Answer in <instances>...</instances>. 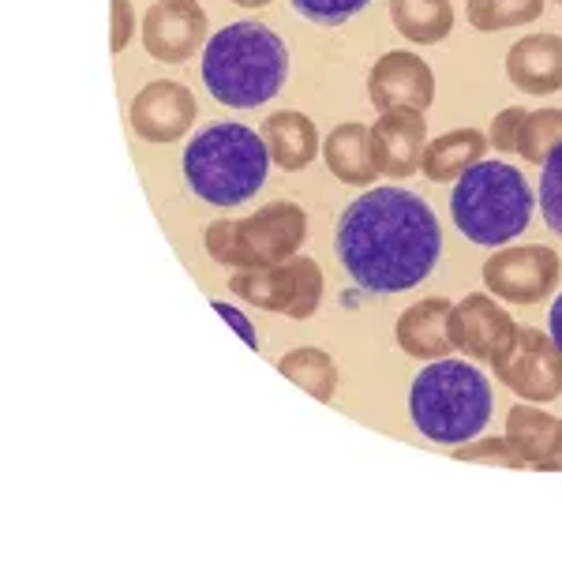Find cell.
I'll return each instance as SVG.
<instances>
[{
    "label": "cell",
    "mask_w": 562,
    "mask_h": 562,
    "mask_svg": "<svg viewBox=\"0 0 562 562\" xmlns=\"http://www.w3.org/2000/svg\"><path fill=\"white\" fill-rule=\"evenodd\" d=\"M525 109L521 105H510V109H503V113L492 121V132H487V143H492L495 150H503V154H518V135H521V124H525Z\"/></svg>",
    "instance_id": "28"
},
{
    "label": "cell",
    "mask_w": 562,
    "mask_h": 562,
    "mask_svg": "<svg viewBox=\"0 0 562 562\" xmlns=\"http://www.w3.org/2000/svg\"><path fill=\"white\" fill-rule=\"evenodd\" d=\"M233 4H240V8H262V4H270V0H233Z\"/></svg>",
    "instance_id": "32"
},
{
    "label": "cell",
    "mask_w": 562,
    "mask_h": 562,
    "mask_svg": "<svg viewBox=\"0 0 562 562\" xmlns=\"http://www.w3.org/2000/svg\"><path fill=\"white\" fill-rule=\"evenodd\" d=\"M289 79V49L270 26L240 20L211 34L203 49V87L229 109H256L281 94Z\"/></svg>",
    "instance_id": "2"
},
{
    "label": "cell",
    "mask_w": 562,
    "mask_h": 562,
    "mask_svg": "<svg viewBox=\"0 0 562 562\" xmlns=\"http://www.w3.org/2000/svg\"><path fill=\"white\" fill-rule=\"evenodd\" d=\"M296 15L315 26H341L368 8V0H289Z\"/></svg>",
    "instance_id": "27"
},
{
    "label": "cell",
    "mask_w": 562,
    "mask_h": 562,
    "mask_svg": "<svg viewBox=\"0 0 562 562\" xmlns=\"http://www.w3.org/2000/svg\"><path fill=\"white\" fill-rule=\"evenodd\" d=\"M562 262L548 244H503L484 262V289L498 301L540 304L559 289Z\"/></svg>",
    "instance_id": "9"
},
{
    "label": "cell",
    "mask_w": 562,
    "mask_h": 562,
    "mask_svg": "<svg viewBox=\"0 0 562 562\" xmlns=\"http://www.w3.org/2000/svg\"><path fill=\"white\" fill-rule=\"evenodd\" d=\"M458 461H480V465H498V469H529L525 458L510 447V439H480V442H461V450H450Z\"/></svg>",
    "instance_id": "26"
},
{
    "label": "cell",
    "mask_w": 562,
    "mask_h": 562,
    "mask_svg": "<svg viewBox=\"0 0 562 562\" xmlns=\"http://www.w3.org/2000/svg\"><path fill=\"white\" fill-rule=\"evenodd\" d=\"M543 15V0H469V23L480 34L529 26Z\"/></svg>",
    "instance_id": "23"
},
{
    "label": "cell",
    "mask_w": 562,
    "mask_h": 562,
    "mask_svg": "<svg viewBox=\"0 0 562 562\" xmlns=\"http://www.w3.org/2000/svg\"><path fill=\"white\" fill-rule=\"evenodd\" d=\"M270 150L259 132L244 124L222 121L211 124L188 143L184 150V180L188 188L211 206H240L267 184Z\"/></svg>",
    "instance_id": "4"
},
{
    "label": "cell",
    "mask_w": 562,
    "mask_h": 562,
    "mask_svg": "<svg viewBox=\"0 0 562 562\" xmlns=\"http://www.w3.org/2000/svg\"><path fill=\"white\" fill-rule=\"evenodd\" d=\"M132 132L147 143H177L195 124V94L173 79H154L132 98Z\"/></svg>",
    "instance_id": "12"
},
{
    "label": "cell",
    "mask_w": 562,
    "mask_h": 562,
    "mask_svg": "<svg viewBox=\"0 0 562 562\" xmlns=\"http://www.w3.org/2000/svg\"><path fill=\"white\" fill-rule=\"evenodd\" d=\"M514 326L518 323L492 301V293H469L450 312V338L469 360H492L503 341H510Z\"/></svg>",
    "instance_id": "14"
},
{
    "label": "cell",
    "mask_w": 562,
    "mask_h": 562,
    "mask_svg": "<svg viewBox=\"0 0 562 562\" xmlns=\"http://www.w3.org/2000/svg\"><path fill=\"white\" fill-rule=\"evenodd\" d=\"M559 4H562V0H559Z\"/></svg>",
    "instance_id": "33"
},
{
    "label": "cell",
    "mask_w": 562,
    "mask_h": 562,
    "mask_svg": "<svg viewBox=\"0 0 562 562\" xmlns=\"http://www.w3.org/2000/svg\"><path fill=\"white\" fill-rule=\"evenodd\" d=\"M368 98L379 113H424L435 102V71L409 49H390L368 71Z\"/></svg>",
    "instance_id": "10"
},
{
    "label": "cell",
    "mask_w": 562,
    "mask_h": 562,
    "mask_svg": "<svg viewBox=\"0 0 562 562\" xmlns=\"http://www.w3.org/2000/svg\"><path fill=\"white\" fill-rule=\"evenodd\" d=\"M487 150V135L480 128H454V132H442L439 139H431L424 147L420 169L431 184H442V180H458L461 173L484 161Z\"/></svg>",
    "instance_id": "20"
},
{
    "label": "cell",
    "mask_w": 562,
    "mask_h": 562,
    "mask_svg": "<svg viewBox=\"0 0 562 562\" xmlns=\"http://www.w3.org/2000/svg\"><path fill=\"white\" fill-rule=\"evenodd\" d=\"M506 439L525 458L529 469L540 473H562V420L537 409L532 402H521L506 413Z\"/></svg>",
    "instance_id": "16"
},
{
    "label": "cell",
    "mask_w": 562,
    "mask_h": 562,
    "mask_svg": "<svg viewBox=\"0 0 562 562\" xmlns=\"http://www.w3.org/2000/svg\"><path fill=\"white\" fill-rule=\"evenodd\" d=\"M450 312H454V304L447 296H428V301H416L413 307H405L394 326L397 349L413 360L450 357L458 349L454 338H450Z\"/></svg>",
    "instance_id": "15"
},
{
    "label": "cell",
    "mask_w": 562,
    "mask_h": 562,
    "mask_svg": "<svg viewBox=\"0 0 562 562\" xmlns=\"http://www.w3.org/2000/svg\"><path fill=\"white\" fill-rule=\"evenodd\" d=\"M548 334L555 338V346L562 349V296L551 304V315H548Z\"/></svg>",
    "instance_id": "31"
},
{
    "label": "cell",
    "mask_w": 562,
    "mask_h": 562,
    "mask_svg": "<svg viewBox=\"0 0 562 562\" xmlns=\"http://www.w3.org/2000/svg\"><path fill=\"white\" fill-rule=\"evenodd\" d=\"M206 12L199 0H154L143 12V49L161 65H184L203 49Z\"/></svg>",
    "instance_id": "11"
},
{
    "label": "cell",
    "mask_w": 562,
    "mask_h": 562,
    "mask_svg": "<svg viewBox=\"0 0 562 562\" xmlns=\"http://www.w3.org/2000/svg\"><path fill=\"white\" fill-rule=\"evenodd\" d=\"M562 147V109H537L525 116L518 135V154L532 166H543L548 154Z\"/></svg>",
    "instance_id": "24"
},
{
    "label": "cell",
    "mask_w": 562,
    "mask_h": 562,
    "mask_svg": "<svg viewBox=\"0 0 562 562\" xmlns=\"http://www.w3.org/2000/svg\"><path fill=\"white\" fill-rule=\"evenodd\" d=\"M540 214L548 222L551 233L562 237V147H555L543 161V177H540Z\"/></svg>",
    "instance_id": "25"
},
{
    "label": "cell",
    "mask_w": 562,
    "mask_h": 562,
    "mask_svg": "<svg viewBox=\"0 0 562 562\" xmlns=\"http://www.w3.org/2000/svg\"><path fill=\"white\" fill-rule=\"evenodd\" d=\"M487 364H492L498 383L525 402L548 405L562 397V349L548 330L518 323L510 341H503V349Z\"/></svg>",
    "instance_id": "8"
},
{
    "label": "cell",
    "mask_w": 562,
    "mask_h": 562,
    "mask_svg": "<svg viewBox=\"0 0 562 562\" xmlns=\"http://www.w3.org/2000/svg\"><path fill=\"white\" fill-rule=\"evenodd\" d=\"M506 79L525 94L562 90V38L559 34H525L506 53Z\"/></svg>",
    "instance_id": "17"
},
{
    "label": "cell",
    "mask_w": 562,
    "mask_h": 562,
    "mask_svg": "<svg viewBox=\"0 0 562 562\" xmlns=\"http://www.w3.org/2000/svg\"><path fill=\"white\" fill-rule=\"evenodd\" d=\"M390 23L413 45H439L454 31L450 0H390Z\"/></svg>",
    "instance_id": "21"
},
{
    "label": "cell",
    "mask_w": 562,
    "mask_h": 562,
    "mask_svg": "<svg viewBox=\"0 0 562 562\" xmlns=\"http://www.w3.org/2000/svg\"><path fill=\"white\" fill-rule=\"evenodd\" d=\"M229 289H233V296L248 301L251 307H262V312L289 315V319L304 323L319 312L326 281H323L319 262L307 256H293L285 262H274V267L233 270Z\"/></svg>",
    "instance_id": "7"
},
{
    "label": "cell",
    "mask_w": 562,
    "mask_h": 562,
    "mask_svg": "<svg viewBox=\"0 0 562 562\" xmlns=\"http://www.w3.org/2000/svg\"><path fill=\"white\" fill-rule=\"evenodd\" d=\"M450 217L458 233L484 248H503L518 240L532 217V188L521 169L506 161H476L469 173L458 177L450 195Z\"/></svg>",
    "instance_id": "5"
},
{
    "label": "cell",
    "mask_w": 562,
    "mask_h": 562,
    "mask_svg": "<svg viewBox=\"0 0 562 562\" xmlns=\"http://www.w3.org/2000/svg\"><path fill=\"white\" fill-rule=\"evenodd\" d=\"M409 416L424 439L461 447L492 420V386L469 360H431L409 386Z\"/></svg>",
    "instance_id": "3"
},
{
    "label": "cell",
    "mask_w": 562,
    "mask_h": 562,
    "mask_svg": "<svg viewBox=\"0 0 562 562\" xmlns=\"http://www.w3.org/2000/svg\"><path fill=\"white\" fill-rule=\"evenodd\" d=\"M323 161L334 180L349 188H364L379 177L375 150H371V128L360 121H346L323 139Z\"/></svg>",
    "instance_id": "19"
},
{
    "label": "cell",
    "mask_w": 562,
    "mask_h": 562,
    "mask_svg": "<svg viewBox=\"0 0 562 562\" xmlns=\"http://www.w3.org/2000/svg\"><path fill=\"white\" fill-rule=\"evenodd\" d=\"M334 256L360 293H405L439 267V217L416 192L371 188L338 214Z\"/></svg>",
    "instance_id": "1"
},
{
    "label": "cell",
    "mask_w": 562,
    "mask_h": 562,
    "mask_svg": "<svg viewBox=\"0 0 562 562\" xmlns=\"http://www.w3.org/2000/svg\"><path fill=\"white\" fill-rule=\"evenodd\" d=\"M214 312H222L225 319H229L233 326H237V334H240L244 341H248L251 349H262V346H259V334H256V326L248 323V315L237 312V307H233V304H225V301H214Z\"/></svg>",
    "instance_id": "30"
},
{
    "label": "cell",
    "mask_w": 562,
    "mask_h": 562,
    "mask_svg": "<svg viewBox=\"0 0 562 562\" xmlns=\"http://www.w3.org/2000/svg\"><path fill=\"white\" fill-rule=\"evenodd\" d=\"M424 147H428V121L424 113H379V121L371 124V150H375L379 173L390 180H405L420 169Z\"/></svg>",
    "instance_id": "13"
},
{
    "label": "cell",
    "mask_w": 562,
    "mask_h": 562,
    "mask_svg": "<svg viewBox=\"0 0 562 562\" xmlns=\"http://www.w3.org/2000/svg\"><path fill=\"white\" fill-rule=\"evenodd\" d=\"M262 143L270 150V161L285 173H301V169L312 166L319 158L323 143L319 132H315L312 116L301 113V109H278L262 121Z\"/></svg>",
    "instance_id": "18"
},
{
    "label": "cell",
    "mask_w": 562,
    "mask_h": 562,
    "mask_svg": "<svg viewBox=\"0 0 562 562\" xmlns=\"http://www.w3.org/2000/svg\"><path fill=\"white\" fill-rule=\"evenodd\" d=\"M278 371L289 383L307 390L315 402H330L334 390H338V364H334V357L326 349H315V346L289 349L285 357L278 360Z\"/></svg>",
    "instance_id": "22"
},
{
    "label": "cell",
    "mask_w": 562,
    "mask_h": 562,
    "mask_svg": "<svg viewBox=\"0 0 562 562\" xmlns=\"http://www.w3.org/2000/svg\"><path fill=\"white\" fill-rule=\"evenodd\" d=\"M307 240V214L293 199H274L248 217H217L206 225L203 244L214 262L229 270L274 267L301 251Z\"/></svg>",
    "instance_id": "6"
},
{
    "label": "cell",
    "mask_w": 562,
    "mask_h": 562,
    "mask_svg": "<svg viewBox=\"0 0 562 562\" xmlns=\"http://www.w3.org/2000/svg\"><path fill=\"white\" fill-rule=\"evenodd\" d=\"M135 8L132 0H109V49L113 53H124L128 42L135 38Z\"/></svg>",
    "instance_id": "29"
}]
</instances>
